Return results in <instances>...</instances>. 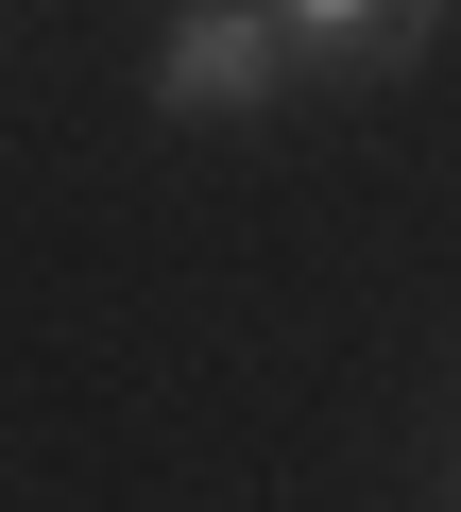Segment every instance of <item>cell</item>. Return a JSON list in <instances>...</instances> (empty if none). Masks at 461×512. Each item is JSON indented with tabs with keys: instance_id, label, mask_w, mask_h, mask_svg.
<instances>
[{
	"instance_id": "1",
	"label": "cell",
	"mask_w": 461,
	"mask_h": 512,
	"mask_svg": "<svg viewBox=\"0 0 461 512\" xmlns=\"http://www.w3.org/2000/svg\"><path fill=\"white\" fill-rule=\"evenodd\" d=\"M291 86V35H274V0H188L171 52H154V120H257Z\"/></svg>"
},
{
	"instance_id": "2",
	"label": "cell",
	"mask_w": 461,
	"mask_h": 512,
	"mask_svg": "<svg viewBox=\"0 0 461 512\" xmlns=\"http://www.w3.org/2000/svg\"><path fill=\"white\" fill-rule=\"evenodd\" d=\"M274 35H291V52H325V69H359V86H376V69H410V52H427V35H444V0H274Z\"/></svg>"
}]
</instances>
